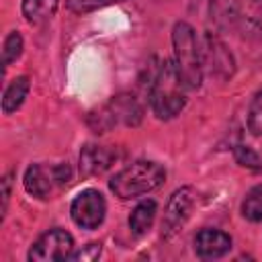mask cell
<instances>
[{
    "mask_svg": "<svg viewBox=\"0 0 262 262\" xmlns=\"http://www.w3.org/2000/svg\"><path fill=\"white\" fill-rule=\"evenodd\" d=\"M149 104L158 119L168 121L180 115L186 106V86L174 66V59H164L149 86Z\"/></svg>",
    "mask_w": 262,
    "mask_h": 262,
    "instance_id": "cell-1",
    "label": "cell"
},
{
    "mask_svg": "<svg viewBox=\"0 0 262 262\" xmlns=\"http://www.w3.org/2000/svg\"><path fill=\"white\" fill-rule=\"evenodd\" d=\"M172 51H174V66L186 90L201 88L205 76L203 47L196 39L192 25H188L186 20H178L172 27Z\"/></svg>",
    "mask_w": 262,
    "mask_h": 262,
    "instance_id": "cell-2",
    "label": "cell"
},
{
    "mask_svg": "<svg viewBox=\"0 0 262 262\" xmlns=\"http://www.w3.org/2000/svg\"><path fill=\"white\" fill-rule=\"evenodd\" d=\"M164 180L166 168L162 164L154 160H135L108 180V188L121 201H131L160 188Z\"/></svg>",
    "mask_w": 262,
    "mask_h": 262,
    "instance_id": "cell-3",
    "label": "cell"
},
{
    "mask_svg": "<svg viewBox=\"0 0 262 262\" xmlns=\"http://www.w3.org/2000/svg\"><path fill=\"white\" fill-rule=\"evenodd\" d=\"M141 119L143 108L139 100L129 92H121L88 115V127L94 133H106L117 127H137Z\"/></svg>",
    "mask_w": 262,
    "mask_h": 262,
    "instance_id": "cell-4",
    "label": "cell"
},
{
    "mask_svg": "<svg viewBox=\"0 0 262 262\" xmlns=\"http://www.w3.org/2000/svg\"><path fill=\"white\" fill-rule=\"evenodd\" d=\"M72 180V168L68 162L59 164H31L25 170L23 186L35 199H51V194Z\"/></svg>",
    "mask_w": 262,
    "mask_h": 262,
    "instance_id": "cell-5",
    "label": "cell"
},
{
    "mask_svg": "<svg viewBox=\"0 0 262 262\" xmlns=\"http://www.w3.org/2000/svg\"><path fill=\"white\" fill-rule=\"evenodd\" d=\"M72 252H74L72 233L61 227H51L33 242L27 258L31 262H57V260H70Z\"/></svg>",
    "mask_w": 262,
    "mask_h": 262,
    "instance_id": "cell-6",
    "label": "cell"
},
{
    "mask_svg": "<svg viewBox=\"0 0 262 262\" xmlns=\"http://www.w3.org/2000/svg\"><path fill=\"white\" fill-rule=\"evenodd\" d=\"M70 217L80 229H96L102 225L106 217V201L100 190L96 188H86L74 196L70 203Z\"/></svg>",
    "mask_w": 262,
    "mask_h": 262,
    "instance_id": "cell-7",
    "label": "cell"
},
{
    "mask_svg": "<svg viewBox=\"0 0 262 262\" xmlns=\"http://www.w3.org/2000/svg\"><path fill=\"white\" fill-rule=\"evenodd\" d=\"M203 66L209 74L221 82H227L235 74V57L221 41V37L213 31L205 33L203 39Z\"/></svg>",
    "mask_w": 262,
    "mask_h": 262,
    "instance_id": "cell-8",
    "label": "cell"
},
{
    "mask_svg": "<svg viewBox=\"0 0 262 262\" xmlns=\"http://www.w3.org/2000/svg\"><path fill=\"white\" fill-rule=\"evenodd\" d=\"M194 190L190 186H180L176 188L166 207H164V217H162V235L164 237H172L176 235L184 225L186 221L190 219V213L194 209Z\"/></svg>",
    "mask_w": 262,
    "mask_h": 262,
    "instance_id": "cell-9",
    "label": "cell"
},
{
    "mask_svg": "<svg viewBox=\"0 0 262 262\" xmlns=\"http://www.w3.org/2000/svg\"><path fill=\"white\" fill-rule=\"evenodd\" d=\"M117 162V149L98 143H86L80 149V174L82 178H92L106 172Z\"/></svg>",
    "mask_w": 262,
    "mask_h": 262,
    "instance_id": "cell-10",
    "label": "cell"
},
{
    "mask_svg": "<svg viewBox=\"0 0 262 262\" xmlns=\"http://www.w3.org/2000/svg\"><path fill=\"white\" fill-rule=\"evenodd\" d=\"M231 244H233V239L229 233H225L221 229L205 227L194 235V254L203 260L223 258L225 254H229Z\"/></svg>",
    "mask_w": 262,
    "mask_h": 262,
    "instance_id": "cell-11",
    "label": "cell"
},
{
    "mask_svg": "<svg viewBox=\"0 0 262 262\" xmlns=\"http://www.w3.org/2000/svg\"><path fill=\"white\" fill-rule=\"evenodd\" d=\"M242 10V0H209V20L217 31L231 29Z\"/></svg>",
    "mask_w": 262,
    "mask_h": 262,
    "instance_id": "cell-12",
    "label": "cell"
},
{
    "mask_svg": "<svg viewBox=\"0 0 262 262\" xmlns=\"http://www.w3.org/2000/svg\"><path fill=\"white\" fill-rule=\"evenodd\" d=\"M156 215H158V203L154 199L139 201L133 207L131 215H129V229H131V233L137 235V237L145 235L151 229V225L156 221Z\"/></svg>",
    "mask_w": 262,
    "mask_h": 262,
    "instance_id": "cell-13",
    "label": "cell"
},
{
    "mask_svg": "<svg viewBox=\"0 0 262 262\" xmlns=\"http://www.w3.org/2000/svg\"><path fill=\"white\" fill-rule=\"evenodd\" d=\"M29 90H31V78L29 76H16L14 80H10L2 92V113L4 115L16 113L23 106L25 98L29 96Z\"/></svg>",
    "mask_w": 262,
    "mask_h": 262,
    "instance_id": "cell-14",
    "label": "cell"
},
{
    "mask_svg": "<svg viewBox=\"0 0 262 262\" xmlns=\"http://www.w3.org/2000/svg\"><path fill=\"white\" fill-rule=\"evenodd\" d=\"M59 0H23L20 12L29 25H43L55 16Z\"/></svg>",
    "mask_w": 262,
    "mask_h": 262,
    "instance_id": "cell-15",
    "label": "cell"
},
{
    "mask_svg": "<svg viewBox=\"0 0 262 262\" xmlns=\"http://www.w3.org/2000/svg\"><path fill=\"white\" fill-rule=\"evenodd\" d=\"M239 211H242V217L246 221H252V223L262 221V182L256 184V186H252L246 192Z\"/></svg>",
    "mask_w": 262,
    "mask_h": 262,
    "instance_id": "cell-16",
    "label": "cell"
},
{
    "mask_svg": "<svg viewBox=\"0 0 262 262\" xmlns=\"http://www.w3.org/2000/svg\"><path fill=\"white\" fill-rule=\"evenodd\" d=\"M23 49H25L23 35L18 31H10L4 37V43H2V66L8 68L10 63H14L23 55Z\"/></svg>",
    "mask_w": 262,
    "mask_h": 262,
    "instance_id": "cell-17",
    "label": "cell"
},
{
    "mask_svg": "<svg viewBox=\"0 0 262 262\" xmlns=\"http://www.w3.org/2000/svg\"><path fill=\"white\" fill-rule=\"evenodd\" d=\"M233 160L242 168H248V170H254V172H260L262 170V158L250 145H242V143L235 145L233 147Z\"/></svg>",
    "mask_w": 262,
    "mask_h": 262,
    "instance_id": "cell-18",
    "label": "cell"
},
{
    "mask_svg": "<svg viewBox=\"0 0 262 262\" xmlns=\"http://www.w3.org/2000/svg\"><path fill=\"white\" fill-rule=\"evenodd\" d=\"M248 131L254 137H262V90H258L248 108Z\"/></svg>",
    "mask_w": 262,
    "mask_h": 262,
    "instance_id": "cell-19",
    "label": "cell"
},
{
    "mask_svg": "<svg viewBox=\"0 0 262 262\" xmlns=\"http://www.w3.org/2000/svg\"><path fill=\"white\" fill-rule=\"evenodd\" d=\"M119 2H127V0H66L68 8L76 14H86V12H92V10L111 6V4H119Z\"/></svg>",
    "mask_w": 262,
    "mask_h": 262,
    "instance_id": "cell-20",
    "label": "cell"
},
{
    "mask_svg": "<svg viewBox=\"0 0 262 262\" xmlns=\"http://www.w3.org/2000/svg\"><path fill=\"white\" fill-rule=\"evenodd\" d=\"M100 244H96V242H92V244H86L82 250H78V252H72V256H70V260H82V262H94V260H98L100 258Z\"/></svg>",
    "mask_w": 262,
    "mask_h": 262,
    "instance_id": "cell-21",
    "label": "cell"
},
{
    "mask_svg": "<svg viewBox=\"0 0 262 262\" xmlns=\"http://www.w3.org/2000/svg\"><path fill=\"white\" fill-rule=\"evenodd\" d=\"M12 178H14V172H6L4 178H2V207H0V219L6 217V211H8V201H10V192H12Z\"/></svg>",
    "mask_w": 262,
    "mask_h": 262,
    "instance_id": "cell-22",
    "label": "cell"
},
{
    "mask_svg": "<svg viewBox=\"0 0 262 262\" xmlns=\"http://www.w3.org/2000/svg\"><path fill=\"white\" fill-rule=\"evenodd\" d=\"M254 2H256V6H258V8L262 10V0H254Z\"/></svg>",
    "mask_w": 262,
    "mask_h": 262,
    "instance_id": "cell-23",
    "label": "cell"
}]
</instances>
